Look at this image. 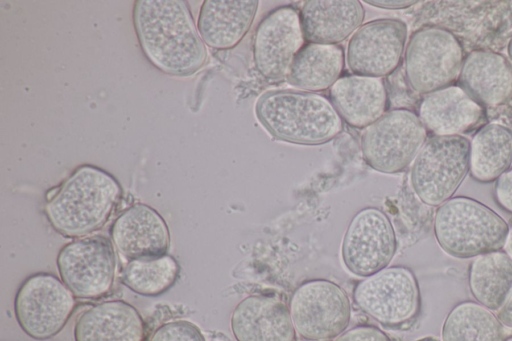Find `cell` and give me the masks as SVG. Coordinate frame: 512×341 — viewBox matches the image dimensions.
<instances>
[{
	"label": "cell",
	"mask_w": 512,
	"mask_h": 341,
	"mask_svg": "<svg viewBox=\"0 0 512 341\" xmlns=\"http://www.w3.org/2000/svg\"><path fill=\"white\" fill-rule=\"evenodd\" d=\"M299 14L305 40L338 44L361 26L365 10L358 0H309Z\"/></svg>",
	"instance_id": "obj_20"
},
{
	"label": "cell",
	"mask_w": 512,
	"mask_h": 341,
	"mask_svg": "<svg viewBox=\"0 0 512 341\" xmlns=\"http://www.w3.org/2000/svg\"><path fill=\"white\" fill-rule=\"evenodd\" d=\"M334 341H391L388 335L373 325H358L340 334Z\"/></svg>",
	"instance_id": "obj_29"
},
{
	"label": "cell",
	"mask_w": 512,
	"mask_h": 341,
	"mask_svg": "<svg viewBox=\"0 0 512 341\" xmlns=\"http://www.w3.org/2000/svg\"><path fill=\"white\" fill-rule=\"evenodd\" d=\"M352 295L358 309L383 327L410 325L420 312L418 281L406 266H388L363 278L356 283Z\"/></svg>",
	"instance_id": "obj_6"
},
{
	"label": "cell",
	"mask_w": 512,
	"mask_h": 341,
	"mask_svg": "<svg viewBox=\"0 0 512 341\" xmlns=\"http://www.w3.org/2000/svg\"><path fill=\"white\" fill-rule=\"evenodd\" d=\"M258 6L257 0L204 1L197 21L203 42L217 50L235 47L249 31Z\"/></svg>",
	"instance_id": "obj_21"
},
{
	"label": "cell",
	"mask_w": 512,
	"mask_h": 341,
	"mask_svg": "<svg viewBox=\"0 0 512 341\" xmlns=\"http://www.w3.org/2000/svg\"><path fill=\"white\" fill-rule=\"evenodd\" d=\"M179 263L170 255L128 260L122 270V282L132 292L146 297L159 296L177 281Z\"/></svg>",
	"instance_id": "obj_27"
},
{
	"label": "cell",
	"mask_w": 512,
	"mask_h": 341,
	"mask_svg": "<svg viewBox=\"0 0 512 341\" xmlns=\"http://www.w3.org/2000/svg\"><path fill=\"white\" fill-rule=\"evenodd\" d=\"M296 333L307 341H329L347 330L351 303L346 291L327 279H310L292 292L288 303Z\"/></svg>",
	"instance_id": "obj_9"
},
{
	"label": "cell",
	"mask_w": 512,
	"mask_h": 341,
	"mask_svg": "<svg viewBox=\"0 0 512 341\" xmlns=\"http://www.w3.org/2000/svg\"><path fill=\"white\" fill-rule=\"evenodd\" d=\"M497 317L504 327L512 329V290L501 308L497 311Z\"/></svg>",
	"instance_id": "obj_32"
},
{
	"label": "cell",
	"mask_w": 512,
	"mask_h": 341,
	"mask_svg": "<svg viewBox=\"0 0 512 341\" xmlns=\"http://www.w3.org/2000/svg\"><path fill=\"white\" fill-rule=\"evenodd\" d=\"M470 140L463 135L432 136L414 159L410 182L424 204L439 207L451 199L469 173Z\"/></svg>",
	"instance_id": "obj_5"
},
{
	"label": "cell",
	"mask_w": 512,
	"mask_h": 341,
	"mask_svg": "<svg viewBox=\"0 0 512 341\" xmlns=\"http://www.w3.org/2000/svg\"><path fill=\"white\" fill-rule=\"evenodd\" d=\"M417 341H438V340H436L435 338H432V337H425V338L419 339Z\"/></svg>",
	"instance_id": "obj_35"
},
{
	"label": "cell",
	"mask_w": 512,
	"mask_h": 341,
	"mask_svg": "<svg viewBox=\"0 0 512 341\" xmlns=\"http://www.w3.org/2000/svg\"><path fill=\"white\" fill-rule=\"evenodd\" d=\"M75 296L51 273L27 277L14 299V313L20 328L31 338L46 340L57 335L75 309Z\"/></svg>",
	"instance_id": "obj_10"
},
{
	"label": "cell",
	"mask_w": 512,
	"mask_h": 341,
	"mask_svg": "<svg viewBox=\"0 0 512 341\" xmlns=\"http://www.w3.org/2000/svg\"><path fill=\"white\" fill-rule=\"evenodd\" d=\"M145 322L139 311L123 300L90 306L76 319L74 341H144Z\"/></svg>",
	"instance_id": "obj_19"
},
{
	"label": "cell",
	"mask_w": 512,
	"mask_h": 341,
	"mask_svg": "<svg viewBox=\"0 0 512 341\" xmlns=\"http://www.w3.org/2000/svg\"><path fill=\"white\" fill-rule=\"evenodd\" d=\"M255 112L276 139L303 145L326 143L343 129L331 100L307 91L272 90L258 99Z\"/></svg>",
	"instance_id": "obj_3"
},
{
	"label": "cell",
	"mask_w": 512,
	"mask_h": 341,
	"mask_svg": "<svg viewBox=\"0 0 512 341\" xmlns=\"http://www.w3.org/2000/svg\"><path fill=\"white\" fill-rule=\"evenodd\" d=\"M512 166V129L501 123L482 126L470 140L469 173L481 183L496 181Z\"/></svg>",
	"instance_id": "obj_24"
},
{
	"label": "cell",
	"mask_w": 512,
	"mask_h": 341,
	"mask_svg": "<svg viewBox=\"0 0 512 341\" xmlns=\"http://www.w3.org/2000/svg\"><path fill=\"white\" fill-rule=\"evenodd\" d=\"M507 56H508V60L512 64V36L510 37L508 44H507Z\"/></svg>",
	"instance_id": "obj_34"
},
{
	"label": "cell",
	"mask_w": 512,
	"mask_h": 341,
	"mask_svg": "<svg viewBox=\"0 0 512 341\" xmlns=\"http://www.w3.org/2000/svg\"><path fill=\"white\" fill-rule=\"evenodd\" d=\"M56 264L60 279L76 298L99 299L114 286L116 256L105 237H84L65 244L58 252Z\"/></svg>",
	"instance_id": "obj_11"
},
{
	"label": "cell",
	"mask_w": 512,
	"mask_h": 341,
	"mask_svg": "<svg viewBox=\"0 0 512 341\" xmlns=\"http://www.w3.org/2000/svg\"><path fill=\"white\" fill-rule=\"evenodd\" d=\"M115 249L128 260L165 255L170 244L169 228L152 207L136 203L122 211L110 229Z\"/></svg>",
	"instance_id": "obj_15"
},
{
	"label": "cell",
	"mask_w": 512,
	"mask_h": 341,
	"mask_svg": "<svg viewBox=\"0 0 512 341\" xmlns=\"http://www.w3.org/2000/svg\"><path fill=\"white\" fill-rule=\"evenodd\" d=\"M344 63V51L339 45L309 43L294 58L287 79L303 91H323L340 78Z\"/></svg>",
	"instance_id": "obj_23"
},
{
	"label": "cell",
	"mask_w": 512,
	"mask_h": 341,
	"mask_svg": "<svg viewBox=\"0 0 512 341\" xmlns=\"http://www.w3.org/2000/svg\"><path fill=\"white\" fill-rule=\"evenodd\" d=\"M304 42L299 12L288 5L272 10L261 20L254 34L253 60L256 70L269 81L287 78Z\"/></svg>",
	"instance_id": "obj_13"
},
{
	"label": "cell",
	"mask_w": 512,
	"mask_h": 341,
	"mask_svg": "<svg viewBox=\"0 0 512 341\" xmlns=\"http://www.w3.org/2000/svg\"><path fill=\"white\" fill-rule=\"evenodd\" d=\"M503 250L512 258V226L509 227Z\"/></svg>",
	"instance_id": "obj_33"
},
{
	"label": "cell",
	"mask_w": 512,
	"mask_h": 341,
	"mask_svg": "<svg viewBox=\"0 0 512 341\" xmlns=\"http://www.w3.org/2000/svg\"><path fill=\"white\" fill-rule=\"evenodd\" d=\"M504 326L476 301L456 304L444 319L441 341H504Z\"/></svg>",
	"instance_id": "obj_26"
},
{
	"label": "cell",
	"mask_w": 512,
	"mask_h": 341,
	"mask_svg": "<svg viewBox=\"0 0 512 341\" xmlns=\"http://www.w3.org/2000/svg\"><path fill=\"white\" fill-rule=\"evenodd\" d=\"M494 196L498 205L512 214V168L495 181Z\"/></svg>",
	"instance_id": "obj_30"
},
{
	"label": "cell",
	"mask_w": 512,
	"mask_h": 341,
	"mask_svg": "<svg viewBox=\"0 0 512 341\" xmlns=\"http://www.w3.org/2000/svg\"><path fill=\"white\" fill-rule=\"evenodd\" d=\"M458 83L482 106L503 105L512 98V64L500 53L472 50L464 58Z\"/></svg>",
	"instance_id": "obj_18"
},
{
	"label": "cell",
	"mask_w": 512,
	"mask_h": 341,
	"mask_svg": "<svg viewBox=\"0 0 512 341\" xmlns=\"http://www.w3.org/2000/svg\"><path fill=\"white\" fill-rule=\"evenodd\" d=\"M483 116V106L454 84L425 95L418 109V117L433 136L462 135Z\"/></svg>",
	"instance_id": "obj_17"
},
{
	"label": "cell",
	"mask_w": 512,
	"mask_h": 341,
	"mask_svg": "<svg viewBox=\"0 0 512 341\" xmlns=\"http://www.w3.org/2000/svg\"><path fill=\"white\" fill-rule=\"evenodd\" d=\"M230 329L236 341H297L288 305L273 295L243 298L231 313Z\"/></svg>",
	"instance_id": "obj_16"
},
{
	"label": "cell",
	"mask_w": 512,
	"mask_h": 341,
	"mask_svg": "<svg viewBox=\"0 0 512 341\" xmlns=\"http://www.w3.org/2000/svg\"><path fill=\"white\" fill-rule=\"evenodd\" d=\"M468 285L476 302L498 311L512 290V258L504 250L473 258L468 269Z\"/></svg>",
	"instance_id": "obj_25"
},
{
	"label": "cell",
	"mask_w": 512,
	"mask_h": 341,
	"mask_svg": "<svg viewBox=\"0 0 512 341\" xmlns=\"http://www.w3.org/2000/svg\"><path fill=\"white\" fill-rule=\"evenodd\" d=\"M427 133L414 111L407 108L389 110L363 131V158L378 172L399 173L413 163L427 141Z\"/></svg>",
	"instance_id": "obj_8"
},
{
	"label": "cell",
	"mask_w": 512,
	"mask_h": 341,
	"mask_svg": "<svg viewBox=\"0 0 512 341\" xmlns=\"http://www.w3.org/2000/svg\"><path fill=\"white\" fill-rule=\"evenodd\" d=\"M365 3L383 9H404L417 3L415 0H367Z\"/></svg>",
	"instance_id": "obj_31"
},
{
	"label": "cell",
	"mask_w": 512,
	"mask_h": 341,
	"mask_svg": "<svg viewBox=\"0 0 512 341\" xmlns=\"http://www.w3.org/2000/svg\"><path fill=\"white\" fill-rule=\"evenodd\" d=\"M149 341H205L200 329L192 322L175 320L159 326Z\"/></svg>",
	"instance_id": "obj_28"
},
{
	"label": "cell",
	"mask_w": 512,
	"mask_h": 341,
	"mask_svg": "<svg viewBox=\"0 0 512 341\" xmlns=\"http://www.w3.org/2000/svg\"><path fill=\"white\" fill-rule=\"evenodd\" d=\"M434 236L448 255L469 259L503 250L509 226L490 207L466 196L440 205L433 222Z\"/></svg>",
	"instance_id": "obj_4"
},
{
	"label": "cell",
	"mask_w": 512,
	"mask_h": 341,
	"mask_svg": "<svg viewBox=\"0 0 512 341\" xmlns=\"http://www.w3.org/2000/svg\"><path fill=\"white\" fill-rule=\"evenodd\" d=\"M459 39L448 29L426 26L415 31L405 49V73L410 87L419 94L453 85L464 62Z\"/></svg>",
	"instance_id": "obj_7"
},
{
	"label": "cell",
	"mask_w": 512,
	"mask_h": 341,
	"mask_svg": "<svg viewBox=\"0 0 512 341\" xmlns=\"http://www.w3.org/2000/svg\"><path fill=\"white\" fill-rule=\"evenodd\" d=\"M506 341H512V337H511V338H509V339H507Z\"/></svg>",
	"instance_id": "obj_36"
},
{
	"label": "cell",
	"mask_w": 512,
	"mask_h": 341,
	"mask_svg": "<svg viewBox=\"0 0 512 341\" xmlns=\"http://www.w3.org/2000/svg\"><path fill=\"white\" fill-rule=\"evenodd\" d=\"M407 40V25L383 18L361 25L349 40L346 63L356 75L382 78L399 66Z\"/></svg>",
	"instance_id": "obj_14"
},
{
	"label": "cell",
	"mask_w": 512,
	"mask_h": 341,
	"mask_svg": "<svg viewBox=\"0 0 512 341\" xmlns=\"http://www.w3.org/2000/svg\"><path fill=\"white\" fill-rule=\"evenodd\" d=\"M133 24L143 53L160 71L188 76L205 64V43L186 1L137 0Z\"/></svg>",
	"instance_id": "obj_1"
},
{
	"label": "cell",
	"mask_w": 512,
	"mask_h": 341,
	"mask_svg": "<svg viewBox=\"0 0 512 341\" xmlns=\"http://www.w3.org/2000/svg\"><path fill=\"white\" fill-rule=\"evenodd\" d=\"M396 252V233L383 210L365 207L352 217L341 244L348 272L361 278L376 274L390 265Z\"/></svg>",
	"instance_id": "obj_12"
},
{
	"label": "cell",
	"mask_w": 512,
	"mask_h": 341,
	"mask_svg": "<svg viewBox=\"0 0 512 341\" xmlns=\"http://www.w3.org/2000/svg\"><path fill=\"white\" fill-rule=\"evenodd\" d=\"M121 195V186L110 173L82 165L47 196L45 213L59 234L81 238L107 223Z\"/></svg>",
	"instance_id": "obj_2"
},
{
	"label": "cell",
	"mask_w": 512,
	"mask_h": 341,
	"mask_svg": "<svg viewBox=\"0 0 512 341\" xmlns=\"http://www.w3.org/2000/svg\"><path fill=\"white\" fill-rule=\"evenodd\" d=\"M330 98L342 120L366 128L385 113L388 94L382 78L353 74L332 85Z\"/></svg>",
	"instance_id": "obj_22"
}]
</instances>
